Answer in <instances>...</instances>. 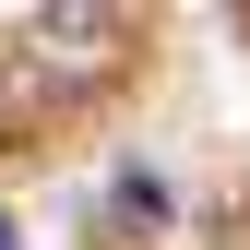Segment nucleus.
<instances>
[{
    "label": "nucleus",
    "mask_w": 250,
    "mask_h": 250,
    "mask_svg": "<svg viewBox=\"0 0 250 250\" xmlns=\"http://www.w3.org/2000/svg\"><path fill=\"white\" fill-rule=\"evenodd\" d=\"M0 250H12V214H0Z\"/></svg>",
    "instance_id": "f257e3e1"
}]
</instances>
